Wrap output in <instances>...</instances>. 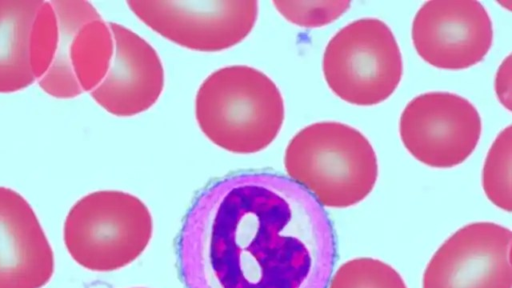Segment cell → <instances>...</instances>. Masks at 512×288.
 Listing matches in <instances>:
<instances>
[{
  "instance_id": "ba28073f",
  "label": "cell",
  "mask_w": 512,
  "mask_h": 288,
  "mask_svg": "<svg viewBox=\"0 0 512 288\" xmlns=\"http://www.w3.org/2000/svg\"><path fill=\"white\" fill-rule=\"evenodd\" d=\"M510 229L470 223L453 233L428 262L422 288H511Z\"/></svg>"
},
{
  "instance_id": "6da1fadb",
  "label": "cell",
  "mask_w": 512,
  "mask_h": 288,
  "mask_svg": "<svg viewBox=\"0 0 512 288\" xmlns=\"http://www.w3.org/2000/svg\"><path fill=\"white\" fill-rule=\"evenodd\" d=\"M177 255L185 288H326L335 243L311 194L282 176L253 172L200 193Z\"/></svg>"
},
{
  "instance_id": "7c38bea8",
  "label": "cell",
  "mask_w": 512,
  "mask_h": 288,
  "mask_svg": "<svg viewBox=\"0 0 512 288\" xmlns=\"http://www.w3.org/2000/svg\"><path fill=\"white\" fill-rule=\"evenodd\" d=\"M42 0H0V93H14L36 83L29 42Z\"/></svg>"
},
{
  "instance_id": "3957f363",
  "label": "cell",
  "mask_w": 512,
  "mask_h": 288,
  "mask_svg": "<svg viewBox=\"0 0 512 288\" xmlns=\"http://www.w3.org/2000/svg\"><path fill=\"white\" fill-rule=\"evenodd\" d=\"M289 177L322 206L347 208L364 200L378 176L375 151L357 129L335 121L310 124L288 143Z\"/></svg>"
},
{
  "instance_id": "5b68a950",
  "label": "cell",
  "mask_w": 512,
  "mask_h": 288,
  "mask_svg": "<svg viewBox=\"0 0 512 288\" xmlns=\"http://www.w3.org/2000/svg\"><path fill=\"white\" fill-rule=\"evenodd\" d=\"M322 70L337 97L353 105L372 106L396 90L403 62L390 27L377 18H362L348 23L329 40Z\"/></svg>"
},
{
  "instance_id": "52a82bcc",
  "label": "cell",
  "mask_w": 512,
  "mask_h": 288,
  "mask_svg": "<svg viewBox=\"0 0 512 288\" xmlns=\"http://www.w3.org/2000/svg\"><path fill=\"white\" fill-rule=\"evenodd\" d=\"M482 130L481 117L466 98L450 92H428L404 108L399 133L406 150L433 168H452L475 150Z\"/></svg>"
},
{
  "instance_id": "8fae6325",
  "label": "cell",
  "mask_w": 512,
  "mask_h": 288,
  "mask_svg": "<svg viewBox=\"0 0 512 288\" xmlns=\"http://www.w3.org/2000/svg\"><path fill=\"white\" fill-rule=\"evenodd\" d=\"M54 272V251L33 207L0 186V288H43Z\"/></svg>"
},
{
  "instance_id": "7a4b0ae2",
  "label": "cell",
  "mask_w": 512,
  "mask_h": 288,
  "mask_svg": "<svg viewBox=\"0 0 512 288\" xmlns=\"http://www.w3.org/2000/svg\"><path fill=\"white\" fill-rule=\"evenodd\" d=\"M195 116L202 133L216 146L235 154L267 148L285 117L282 94L262 71L232 65L211 73L195 98Z\"/></svg>"
},
{
  "instance_id": "5bb4252c",
  "label": "cell",
  "mask_w": 512,
  "mask_h": 288,
  "mask_svg": "<svg viewBox=\"0 0 512 288\" xmlns=\"http://www.w3.org/2000/svg\"><path fill=\"white\" fill-rule=\"evenodd\" d=\"M329 288H407L401 275L389 264L360 257L343 263L333 275Z\"/></svg>"
},
{
  "instance_id": "9c48e42d",
  "label": "cell",
  "mask_w": 512,
  "mask_h": 288,
  "mask_svg": "<svg viewBox=\"0 0 512 288\" xmlns=\"http://www.w3.org/2000/svg\"><path fill=\"white\" fill-rule=\"evenodd\" d=\"M411 36L425 62L440 69L461 70L485 58L492 45L493 26L478 1H428L415 14Z\"/></svg>"
},
{
  "instance_id": "9a60e30c",
  "label": "cell",
  "mask_w": 512,
  "mask_h": 288,
  "mask_svg": "<svg viewBox=\"0 0 512 288\" xmlns=\"http://www.w3.org/2000/svg\"><path fill=\"white\" fill-rule=\"evenodd\" d=\"M275 9L289 22L306 28L322 27L345 13L350 1H273Z\"/></svg>"
},
{
  "instance_id": "30bf717a",
  "label": "cell",
  "mask_w": 512,
  "mask_h": 288,
  "mask_svg": "<svg viewBox=\"0 0 512 288\" xmlns=\"http://www.w3.org/2000/svg\"><path fill=\"white\" fill-rule=\"evenodd\" d=\"M114 51L100 84L89 94L105 111L131 117L150 109L163 92L165 76L156 50L141 36L109 22Z\"/></svg>"
},
{
  "instance_id": "277c9868",
  "label": "cell",
  "mask_w": 512,
  "mask_h": 288,
  "mask_svg": "<svg viewBox=\"0 0 512 288\" xmlns=\"http://www.w3.org/2000/svg\"><path fill=\"white\" fill-rule=\"evenodd\" d=\"M153 236V218L135 195L118 190L91 192L69 209L63 242L80 267L99 273L120 270L136 261Z\"/></svg>"
},
{
  "instance_id": "8992f818",
  "label": "cell",
  "mask_w": 512,
  "mask_h": 288,
  "mask_svg": "<svg viewBox=\"0 0 512 288\" xmlns=\"http://www.w3.org/2000/svg\"><path fill=\"white\" fill-rule=\"evenodd\" d=\"M155 33L190 50L218 52L243 41L258 18L255 0L127 1Z\"/></svg>"
},
{
  "instance_id": "4fadbf2b",
  "label": "cell",
  "mask_w": 512,
  "mask_h": 288,
  "mask_svg": "<svg viewBox=\"0 0 512 288\" xmlns=\"http://www.w3.org/2000/svg\"><path fill=\"white\" fill-rule=\"evenodd\" d=\"M511 126L503 129L492 143L482 171V187L485 195L498 208L511 211Z\"/></svg>"
},
{
  "instance_id": "e0dca14e",
  "label": "cell",
  "mask_w": 512,
  "mask_h": 288,
  "mask_svg": "<svg viewBox=\"0 0 512 288\" xmlns=\"http://www.w3.org/2000/svg\"><path fill=\"white\" fill-rule=\"evenodd\" d=\"M133 288H145V287H133Z\"/></svg>"
},
{
  "instance_id": "2e32d148",
  "label": "cell",
  "mask_w": 512,
  "mask_h": 288,
  "mask_svg": "<svg viewBox=\"0 0 512 288\" xmlns=\"http://www.w3.org/2000/svg\"><path fill=\"white\" fill-rule=\"evenodd\" d=\"M495 91L500 103L511 110V56L508 55L498 68L495 77Z\"/></svg>"
}]
</instances>
